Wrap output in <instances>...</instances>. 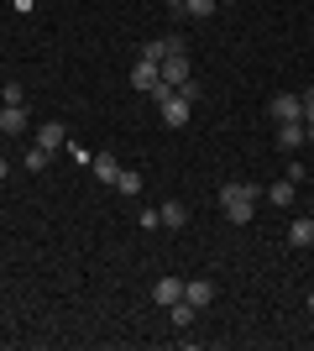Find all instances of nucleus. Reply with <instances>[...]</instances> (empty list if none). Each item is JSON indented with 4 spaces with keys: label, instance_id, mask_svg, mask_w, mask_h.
<instances>
[{
    "label": "nucleus",
    "instance_id": "obj_23",
    "mask_svg": "<svg viewBox=\"0 0 314 351\" xmlns=\"http://www.w3.org/2000/svg\"><path fill=\"white\" fill-rule=\"evenodd\" d=\"M5 173H11V162H5V158H0V178H5Z\"/></svg>",
    "mask_w": 314,
    "mask_h": 351
},
{
    "label": "nucleus",
    "instance_id": "obj_20",
    "mask_svg": "<svg viewBox=\"0 0 314 351\" xmlns=\"http://www.w3.org/2000/svg\"><path fill=\"white\" fill-rule=\"evenodd\" d=\"M0 95H5V105H27V89H21V84H5Z\"/></svg>",
    "mask_w": 314,
    "mask_h": 351
},
{
    "label": "nucleus",
    "instance_id": "obj_5",
    "mask_svg": "<svg viewBox=\"0 0 314 351\" xmlns=\"http://www.w3.org/2000/svg\"><path fill=\"white\" fill-rule=\"evenodd\" d=\"M183 299H189L194 309H209V304H215V283H209V278H189V283H183Z\"/></svg>",
    "mask_w": 314,
    "mask_h": 351
},
{
    "label": "nucleus",
    "instance_id": "obj_16",
    "mask_svg": "<svg viewBox=\"0 0 314 351\" xmlns=\"http://www.w3.org/2000/svg\"><path fill=\"white\" fill-rule=\"evenodd\" d=\"M267 199H272L278 210H288V205H293V178H278V184L267 189Z\"/></svg>",
    "mask_w": 314,
    "mask_h": 351
},
{
    "label": "nucleus",
    "instance_id": "obj_3",
    "mask_svg": "<svg viewBox=\"0 0 314 351\" xmlns=\"http://www.w3.org/2000/svg\"><path fill=\"white\" fill-rule=\"evenodd\" d=\"M157 110H163V126H173V132H179V126H189V116H194V105L183 100L179 89H173V95H168V100L157 105Z\"/></svg>",
    "mask_w": 314,
    "mask_h": 351
},
{
    "label": "nucleus",
    "instance_id": "obj_15",
    "mask_svg": "<svg viewBox=\"0 0 314 351\" xmlns=\"http://www.w3.org/2000/svg\"><path fill=\"white\" fill-rule=\"evenodd\" d=\"M157 215H163V226H168V231H179L183 220H189V205H179V199H168V205L157 210Z\"/></svg>",
    "mask_w": 314,
    "mask_h": 351
},
{
    "label": "nucleus",
    "instance_id": "obj_4",
    "mask_svg": "<svg viewBox=\"0 0 314 351\" xmlns=\"http://www.w3.org/2000/svg\"><path fill=\"white\" fill-rule=\"evenodd\" d=\"M37 147H42V152H58V147H68L63 121H42V126H37Z\"/></svg>",
    "mask_w": 314,
    "mask_h": 351
},
{
    "label": "nucleus",
    "instance_id": "obj_13",
    "mask_svg": "<svg viewBox=\"0 0 314 351\" xmlns=\"http://www.w3.org/2000/svg\"><path fill=\"white\" fill-rule=\"evenodd\" d=\"M168 320L179 325V330H189V325H194V320H199V309H194V304H189V299H179V304H168Z\"/></svg>",
    "mask_w": 314,
    "mask_h": 351
},
{
    "label": "nucleus",
    "instance_id": "obj_11",
    "mask_svg": "<svg viewBox=\"0 0 314 351\" xmlns=\"http://www.w3.org/2000/svg\"><path fill=\"white\" fill-rule=\"evenodd\" d=\"M90 168H94V178H100V184H116V178H120V162L110 158V152H94Z\"/></svg>",
    "mask_w": 314,
    "mask_h": 351
},
{
    "label": "nucleus",
    "instance_id": "obj_18",
    "mask_svg": "<svg viewBox=\"0 0 314 351\" xmlns=\"http://www.w3.org/2000/svg\"><path fill=\"white\" fill-rule=\"evenodd\" d=\"M183 11L205 21V16H215V11H220V0H183Z\"/></svg>",
    "mask_w": 314,
    "mask_h": 351
},
{
    "label": "nucleus",
    "instance_id": "obj_7",
    "mask_svg": "<svg viewBox=\"0 0 314 351\" xmlns=\"http://www.w3.org/2000/svg\"><path fill=\"white\" fill-rule=\"evenodd\" d=\"M272 121H304V100L299 95H278L272 100Z\"/></svg>",
    "mask_w": 314,
    "mask_h": 351
},
{
    "label": "nucleus",
    "instance_id": "obj_9",
    "mask_svg": "<svg viewBox=\"0 0 314 351\" xmlns=\"http://www.w3.org/2000/svg\"><path fill=\"white\" fill-rule=\"evenodd\" d=\"M0 132H5V136L27 132V105H5V110H0Z\"/></svg>",
    "mask_w": 314,
    "mask_h": 351
},
{
    "label": "nucleus",
    "instance_id": "obj_24",
    "mask_svg": "<svg viewBox=\"0 0 314 351\" xmlns=\"http://www.w3.org/2000/svg\"><path fill=\"white\" fill-rule=\"evenodd\" d=\"M304 142H314V126H304Z\"/></svg>",
    "mask_w": 314,
    "mask_h": 351
},
{
    "label": "nucleus",
    "instance_id": "obj_22",
    "mask_svg": "<svg viewBox=\"0 0 314 351\" xmlns=\"http://www.w3.org/2000/svg\"><path fill=\"white\" fill-rule=\"evenodd\" d=\"M163 5H168V11H183V0H163Z\"/></svg>",
    "mask_w": 314,
    "mask_h": 351
},
{
    "label": "nucleus",
    "instance_id": "obj_12",
    "mask_svg": "<svg viewBox=\"0 0 314 351\" xmlns=\"http://www.w3.org/2000/svg\"><path fill=\"white\" fill-rule=\"evenodd\" d=\"M152 299H157V304H179V299H183V283L179 278H157V289H152Z\"/></svg>",
    "mask_w": 314,
    "mask_h": 351
},
{
    "label": "nucleus",
    "instance_id": "obj_1",
    "mask_svg": "<svg viewBox=\"0 0 314 351\" xmlns=\"http://www.w3.org/2000/svg\"><path fill=\"white\" fill-rule=\"evenodd\" d=\"M220 210L231 226H246L257 215V189L252 184H220Z\"/></svg>",
    "mask_w": 314,
    "mask_h": 351
},
{
    "label": "nucleus",
    "instance_id": "obj_8",
    "mask_svg": "<svg viewBox=\"0 0 314 351\" xmlns=\"http://www.w3.org/2000/svg\"><path fill=\"white\" fill-rule=\"evenodd\" d=\"M173 47H183V37H157V43H142V63H163Z\"/></svg>",
    "mask_w": 314,
    "mask_h": 351
},
{
    "label": "nucleus",
    "instance_id": "obj_10",
    "mask_svg": "<svg viewBox=\"0 0 314 351\" xmlns=\"http://www.w3.org/2000/svg\"><path fill=\"white\" fill-rule=\"evenodd\" d=\"M278 147H283V152L304 147V121H278Z\"/></svg>",
    "mask_w": 314,
    "mask_h": 351
},
{
    "label": "nucleus",
    "instance_id": "obj_6",
    "mask_svg": "<svg viewBox=\"0 0 314 351\" xmlns=\"http://www.w3.org/2000/svg\"><path fill=\"white\" fill-rule=\"evenodd\" d=\"M163 84V73H157V63H142L136 58V69H131V89H142V95H152V89Z\"/></svg>",
    "mask_w": 314,
    "mask_h": 351
},
{
    "label": "nucleus",
    "instance_id": "obj_21",
    "mask_svg": "<svg viewBox=\"0 0 314 351\" xmlns=\"http://www.w3.org/2000/svg\"><path fill=\"white\" fill-rule=\"evenodd\" d=\"M299 100H304V126H314V89H309V95H299Z\"/></svg>",
    "mask_w": 314,
    "mask_h": 351
},
{
    "label": "nucleus",
    "instance_id": "obj_2",
    "mask_svg": "<svg viewBox=\"0 0 314 351\" xmlns=\"http://www.w3.org/2000/svg\"><path fill=\"white\" fill-rule=\"evenodd\" d=\"M157 73H163V84H173V89H179L183 79H194V69H189V47H173V53L157 63Z\"/></svg>",
    "mask_w": 314,
    "mask_h": 351
},
{
    "label": "nucleus",
    "instance_id": "obj_26",
    "mask_svg": "<svg viewBox=\"0 0 314 351\" xmlns=\"http://www.w3.org/2000/svg\"><path fill=\"white\" fill-rule=\"evenodd\" d=\"M220 5H236V0H220Z\"/></svg>",
    "mask_w": 314,
    "mask_h": 351
},
{
    "label": "nucleus",
    "instance_id": "obj_25",
    "mask_svg": "<svg viewBox=\"0 0 314 351\" xmlns=\"http://www.w3.org/2000/svg\"><path fill=\"white\" fill-rule=\"evenodd\" d=\"M304 304H309V315H314V293H309V299H304Z\"/></svg>",
    "mask_w": 314,
    "mask_h": 351
},
{
    "label": "nucleus",
    "instance_id": "obj_17",
    "mask_svg": "<svg viewBox=\"0 0 314 351\" xmlns=\"http://www.w3.org/2000/svg\"><path fill=\"white\" fill-rule=\"evenodd\" d=\"M116 189L126 194V199H136V194H142V173H136V168H120V178H116Z\"/></svg>",
    "mask_w": 314,
    "mask_h": 351
},
{
    "label": "nucleus",
    "instance_id": "obj_19",
    "mask_svg": "<svg viewBox=\"0 0 314 351\" xmlns=\"http://www.w3.org/2000/svg\"><path fill=\"white\" fill-rule=\"evenodd\" d=\"M47 158H53V152H42V147H27V168H31V173H42Z\"/></svg>",
    "mask_w": 314,
    "mask_h": 351
},
{
    "label": "nucleus",
    "instance_id": "obj_14",
    "mask_svg": "<svg viewBox=\"0 0 314 351\" xmlns=\"http://www.w3.org/2000/svg\"><path fill=\"white\" fill-rule=\"evenodd\" d=\"M288 241H293V247H314V220L309 215L293 220V226H288Z\"/></svg>",
    "mask_w": 314,
    "mask_h": 351
}]
</instances>
